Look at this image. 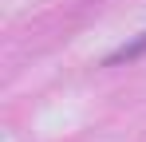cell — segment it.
Here are the masks:
<instances>
[{"label": "cell", "instance_id": "cell-1", "mask_svg": "<svg viewBox=\"0 0 146 142\" xmlns=\"http://www.w3.org/2000/svg\"><path fill=\"white\" fill-rule=\"evenodd\" d=\"M146 51V32L142 36H134V40H130V44H122L119 51H115V55H111V59H107V63H122V59H138V55H142Z\"/></svg>", "mask_w": 146, "mask_h": 142}]
</instances>
